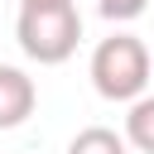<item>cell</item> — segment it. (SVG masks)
Instances as JSON below:
<instances>
[{"label":"cell","mask_w":154,"mask_h":154,"mask_svg":"<svg viewBox=\"0 0 154 154\" xmlns=\"http://www.w3.org/2000/svg\"><path fill=\"white\" fill-rule=\"evenodd\" d=\"M149 67L154 58L135 34H111L91 53V87L106 101H140L149 87Z\"/></svg>","instance_id":"1"},{"label":"cell","mask_w":154,"mask_h":154,"mask_svg":"<svg viewBox=\"0 0 154 154\" xmlns=\"http://www.w3.org/2000/svg\"><path fill=\"white\" fill-rule=\"evenodd\" d=\"M14 38L24 48V58L53 67V63H67L77 53V38H82V14L77 5H29L19 10V24H14Z\"/></svg>","instance_id":"2"},{"label":"cell","mask_w":154,"mask_h":154,"mask_svg":"<svg viewBox=\"0 0 154 154\" xmlns=\"http://www.w3.org/2000/svg\"><path fill=\"white\" fill-rule=\"evenodd\" d=\"M34 101H38L34 77H24V72H19V67H10V63H0V130L24 125V120H29V111H34Z\"/></svg>","instance_id":"3"},{"label":"cell","mask_w":154,"mask_h":154,"mask_svg":"<svg viewBox=\"0 0 154 154\" xmlns=\"http://www.w3.org/2000/svg\"><path fill=\"white\" fill-rule=\"evenodd\" d=\"M125 149H130L125 135H116L111 125H87V130H77L72 144H67V154H125Z\"/></svg>","instance_id":"4"},{"label":"cell","mask_w":154,"mask_h":154,"mask_svg":"<svg viewBox=\"0 0 154 154\" xmlns=\"http://www.w3.org/2000/svg\"><path fill=\"white\" fill-rule=\"evenodd\" d=\"M125 144L154 154V96L130 101V116H125Z\"/></svg>","instance_id":"5"},{"label":"cell","mask_w":154,"mask_h":154,"mask_svg":"<svg viewBox=\"0 0 154 154\" xmlns=\"http://www.w3.org/2000/svg\"><path fill=\"white\" fill-rule=\"evenodd\" d=\"M144 5H149V0H101V14H106L111 24H125V19L144 14Z\"/></svg>","instance_id":"6"},{"label":"cell","mask_w":154,"mask_h":154,"mask_svg":"<svg viewBox=\"0 0 154 154\" xmlns=\"http://www.w3.org/2000/svg\"><path fill=\"white\" fill-rule=\"evenodd\" d=\"M29 5H67V0H19V10H29Z\"/></svg>","instance_id":"7"}]
</instances>
